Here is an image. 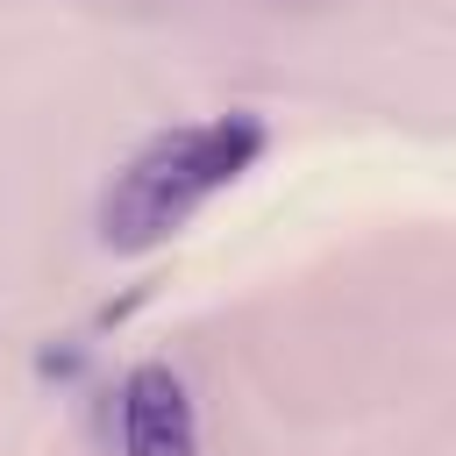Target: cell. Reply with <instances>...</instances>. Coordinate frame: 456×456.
<instances>
[{
	"label": "cell",
	"instance_id": "1",
	"mask_svg": "<svg viewBox=\"0 0 456 456\" xmlns=\"http://www.w3.org/2000/svg\"><path fill=\"white\" fill-rule=\"evenodd\" d=\"M256 150H264V121H249V114L157 135V142L114 178V192H107V207H100L107 242H114V249H150V242H164L214 185H228L235 171H249Z\"/></svg>",
	"mask_w": 456,
	"mask_h": 456
},
{
	"label": "cell",
	"instance_id": "2",
	"mask_svg": "<svg viewBox=\"0 0 456 456\" xmlns=\"http://www.w3.org/2000/svg\"><path fill=\"white\" fill-rule=\"evenodd\" d=\"M121 449L128 456H200L192 399L171 363H135L121 385Z\"/></svg>",
	"mask_w": 456,
	"mask_h": 456
}]
</instances>
